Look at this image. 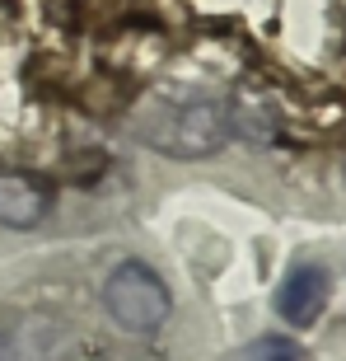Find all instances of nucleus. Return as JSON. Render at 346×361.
<instances>
[{
	"label": "nucleus",
	"instance_id": "obj_6",
	"mask_svg": "<svg viewBox=\"0 0 346 361\" xmlns=\"http://www.w3.org/2000/svg\"><path fill=\"white\" fill-rule=\"evenodd\" d=\"M234 361H305V352H300V343H290V338L267 334V338H257V343H248Z\"/></svg>",
	"mask_w": 346,
	"mask_h": 361
},
{
	"label": "nucleus",
	"instance_id": "obj_3",
	"mask_svg": "<svg viewBox=\"0 0 346 361\" xmlns=\"http://www.w3.org/2000/svg\"><path fill=\"white\" fill-rule=\"evenodd\" d=\"M328 295H333L328 268H319V263H300V268H290L286 281L276 286V314L286 324H295V329H309V324L323 314Z\"/></svg>",
	"mask_w": 346,
	"mask_h": 361
},
{
	"label": "nucleus",
	"instance_id": "obj_5",
	"mask_svg": "<svg viewBox=\"0 0 346 361\" xmlns=\"http://www.w3.org/2000/svg\"><path fill=\"white\" fill-rule=\"evenodd\" d=\"M47 207H52V192L33 174H0V226L28 230L47 216Z\"/></svg>",
	"mask_w": 346,
	"mask_h": 361
},
{
	"label": "nucleus",
	"instance_id": "obj_4",
	"mask_svg": "<svg viewBox=\"0 0 346 361\" xmlns=\"http://www.w3.org/2000/svg\"><path fill=\"white\" fill-rule=\"evenodd\" d=\"M70 352H75V338L56 319H28L24 329H0V361H66Z\"/></svg>",
	"mask_w": 346,
	"mask_h": 361
},
{
	"label": "nucleus",
	"instance_id": "obj_1",
	"mask_svg": "<svg viewBox=\"0 0 346 361\" xmlns=\"http://www.w3.org/2000/svg\"><path fill=\"white\" fill-rule=\"evenodd\" d=\"M132 132L173 160H206L229 141V113L220 99H150Z\"/></svg>",
	"mask_w": 346,
	"mask_h": 361
},
{
	"label": "nucleus",
	"instance_id": "obj_2",
	"mask_svg": "<svg viewBox=\"0 0 346 361\" xmlns=\"http://www.w3.org/2000/svg\"><path fill=\"white\" fill-rule=\"evenodd\" d=\"M103 310L122 334L146 338L169 319L173 300H169V286H164V277L155 268H146V263H122L103 281Z\"/></svg>",
	"mask_w": 346,
	"mask_h": 361
}]
</instances>
